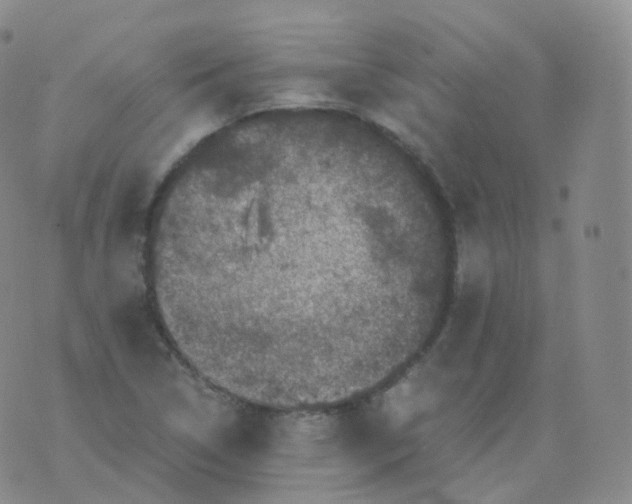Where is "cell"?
Wrapping results in <instances>:
<instances>
[{"label":"cell","mask_w":632,"mask_h":504,"mask_svg":"<svg viewBox=\"0 0 632 504\" xmlns=\"http://www.w3.org/2000/svg\"><path fill=\"white\" fill-rule=\"evenodd\" d=\"M390 223L385 194L350 171L242 162L190 187L159 259L174 260L185 295L235 322L311 332L398 285L364 253Z\"/></svg>","instance_id":"obj_1"}]
</instances>
